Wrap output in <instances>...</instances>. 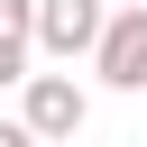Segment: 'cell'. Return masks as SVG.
<instances>
[{"label": "cell", "instance_id": "6da1fadb", "mask_svg": "<svg viewBox=\"0 0 147 147\" xmlns=\"http://www.w3.org/2000/svg\"><path fill=\"white\" fill-rule=\"evenodd\" d=\"M92 74L110 92H147V0H110V18L92 37Z\"/></svg>", "mask_w": 147, "mask_h": 147}, {"label": "cell", "instance_id": "7a4b0ae2", "mask_svg": "<svg viewBox=\"0 0 147 147\" xmlns=\"http://www.w3.org/2000/svg\"><path fill=\"white\" fill-rule=\"evenodd\" d=\"M18 119H28V138H74V129L92 119V101H83V83H74V74H28Z\"/></svg>", "mask_w": 147, "mask_h": 147}, {"label": "cell", "instance_id": "3957f363", "mask_svg": "<svg viewBox=\"0 0 147 147\" xmlns=\"http://www.w3.org/2000/svg\"><path fill=\"white\" fill-rule=\"evenodd\" d=\"M101 18H110V0H37V55H55V64L92 55Z\"/></svg>", "mask_w": 147, "mask_h": 147}, {"label": "cell", "instance_id": "277c9868", "mask_svg": "<svg viewBox=\"0 0 147 147\" xmlns=\"http://www.w3.org/2000/svg\"><path fill=\"white\" fill-rule=\"evenodd\" d=\"M37 55V0H0V83H28Z\"/></svg>", "mask_w": 147, "mask_h": 147}]
</instances>
